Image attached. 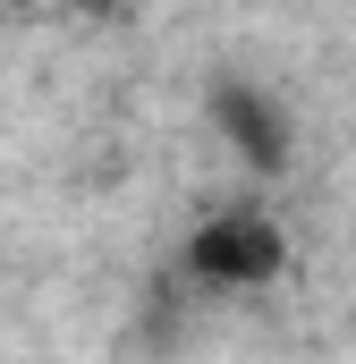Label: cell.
<instances>
[{
  "label": "cell",
  "mask_w": 356,
  "mask_h": 364,
  "mask_svg": "<svg viewBox=\"0 0 356 364\" xmlns=\"http://www.w3.org/2000/svg\"><path fill=\"white\" fill-rule=\"evenodd\" d=\"M288 263V237L271 229L263 212H212L195 237H187V279H204V288H229V296H246V288H271Z\"/></svg>",
  "instance_id": "cell-1"
},
{
  "label": "cell",
  "mask_w": 356,
  "mask_h": 364,
  "mask_svg": "<svg viewBox=\"0 0 356 364\" xmlns=\"http://www.w3.org/2000/svg\"><path fill=\"white\" fill-rule=\"evenodd\" d=\"M221 127H229V144L255 161V170H280V119L263 110V93H246V85H221Z\"/></svg>",
  "instance_id": "cell-2"
}]
</instances>
